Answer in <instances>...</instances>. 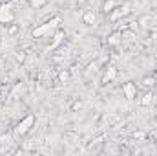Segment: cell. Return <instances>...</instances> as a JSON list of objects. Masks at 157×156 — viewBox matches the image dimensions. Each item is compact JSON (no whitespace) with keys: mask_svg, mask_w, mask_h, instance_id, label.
Here are the masks:
<instances>
[{"mask_svg":"<svg viewBox=\"0 0 157 156\" xmlns=\"http://www.w3.org/2000/svg\"><path fill=\"white\" fill-rule=\"evenodd\" d=\"M133 138H137V140H144V138H146V134H144V132H141V130H137V132H133Z\"/></svg>","mask_w":157,"mask_h":156,"instance_id":"cell-17","label":"cell"},{"mask_svg":"<svg viewBox=\"0 0 157 156\" xmlns=\"http://www.w3.org/2000/svg\"><path fill=\"white\" fill-rule=\"evenodd\" d=\"M60 26V17H53L51 20H48V22H44V24H40L37 26L35 30H33V39H40V37H44V35H48V33H51L53 30H57Z\"/></svg>","mask_w":157,"mask_h":156,"instance_id":"cell-1","label":"cell"},{"mask_svg":"<svg viewBox=\"0 0 157 156\" xmlns=\"http://www.w3.org/2000/svg\"><path fill=\"white\" fill-rule=\"evenodd\" d=\"M115 77H117V68H115V66H110V68H108V72H106V76H104V79H102V81H104V83H110V81H113Z\"/></svg>","mask_w":157,"mask_h":156,"instance_id":"cell-10","label":"cell"},{"mask_svg":"<svg viewBox=\"0 0 157 156\" xmlns=\"http://www.w3.org/2000/svg\"><path fill=\"white\" fill-rule=\"evenodd\" d=\"M122 94H124L126 99H133V97L137 96V86H135L132 81H128V83L122 84Z\"/></svg>","mask_w":157,"mask_h":156,"instance_id":"cell-5","label":"cell"},{"mask_svg":"<svg viewBox=\"0 0 157 156\" xmlns=\"http://www.w3.org/2000/svg\"><path fill=\"white\" fill-rule=\"evenodd\" d=\"M35 125V116L33 114H28V116H24L20 121H18V125L15 127V134L17 136H24V134H28L29 132V129Z\"/></svg>","mask_w":157,"mask_h":156,"instance_id":"cell-2","label":"cell"},{"mask_svg":"<svg viewBox=\"0 0 157 156\" xmlns=\"http://www.w3.org/2000/svg\"><path fill=\"white\" fill-rule=\"evenodd\" d=\"M11 7H13V4H2L0 6V24H11L13 22V11H11Z\"/></svg>","mask_w":157,"mask_h":156,"instance_id":"cell-3","label":"cell"},{"mask_svg":"<svg viewBox=\"0 0 157 156\" xmlns=\"http://www.w3.org/2000/svg\"><path fill=\"white\" fill-rule=\"evenodd\" d=\"M24 59H26V53H24V51H18V55H17V61H18V63H22Z\"/></svg>","mask_w":157,"mask_h":156,"instance_id":"cell-19","label":"cell"},{"mask_svg":"<svg viewBox=\"0 0 157 156\" xmlns=\"http://www.w3.org/2000/svg\"><path fill=\"white\" fill-rule=\"evenodd\" d=\"M9 140H11V134H2L0 136V143H7Z\"/></svg>","mask_w":157,"mask_h":156,"instance_id":"cell-18","label":"cell"},{"mask_svg":"<svg viewBox=\"0 0 157 156\" xmlns=\"http://www.w3.org/2000/svg\"><path fill=\"white\" fill-rule=\"evenodd\" d=\"M70 79H71V74L68 70H60L59 72V83H68Z\"/></svg>","mask_w":157,"mask_h":156,"instance_id":"cell-12","label":"cell"},{"mask_svg":"<svg viewBox=\"0 0 157 156\" xmlns=\"http://www.w3.org/2000/svg\"><path fill=\"white\" fill-rule=\"evenodd\" d=\"M82 22H84L86 26H93V24L97 22V15H95V11H93V9L84 11V15H82Z\"/></svg>","mask_w":157,"mask_h":156,"instance_id":"cell-6","label":"cell"},{"mask_svg":"<svg viewBox=\"0 0 157 156\" xmlns=\"http://www.w3.org/2000/svg\"><path fill=\"white\" fill-rule=\"evenodd\" d=\"M64 37H66V35H64V31H60V30H59V31L55 33V37H53V44L49 46V50H55V48H57V46L64 40Z\"/></svg>","mask_w":157,"mask_h":156,"instance_id":"cell-8","label":"cell"},{"mask_svg":"<svg viewBox=\"0 0 157 156\" xmlns=\"http://www.w3.org/2000/svg\"><path fill=\"white\" fill-rule=\"evenodd\" d=\"M46 2H48V0H29V7H33V9H40Z\"/></svg>","mask_w":157,"mask_h":156,"instance_id":"cell-13","label":"cell"},{"mask_svg":"<svg viewBox=\"0 0 157 156\" xmlns=\"http://www.w3.org/2000/svg\"><path fill=\"white\" fill-rule=\"evenodd\" d=\"M82 109H84V103H82L80 99H77V101L71 105V110H73V112H78V110H82Z\"/></svg>","mask_w":157,"mask_h":156,"instance_id":"cell-15","label":"cell"},{"mask_svg":"<svg viewBox=\"0 0 157 156\" xmlns=\"http://www.w3.org/2000/svg\"><path fill=\"white\" fill-rule=\"evenodd\" d=\"M18 30H20V28H18V24H13V22H11V24L7 26V35H11V37H13V35H17V33H18Z\"/></svg>","mask_w":157,"mask_h":156,"instance_id":"cell-14","label":"cell"},{"mask_svg":"<svg viewBox=\"0 0 157 156\" xmlns=\"http://www.w3.org/2000/svg\"><path fill=\"white\" fill-rule=\"evenodd\" d=\"M154 101H155V96H154V92H146V94L141 97V105H144V107L152 105Z\"/></svg>","mask_w":157,"mask_h":156,"instance_id":"cell-7","label":"cell"},{"mask_svg":"<svg viewBox=\"0 0 157 156\" xmlns=\"http://www.w3.org/2000/svg\"><path fill=\"white\" fill-rule=\"evenodd\" d=\"M121 37H122V33H113V35L110 37V44H117Z\"/></svg>","mask_w":157,"mask_h":156,"instance_id":"cell-16","label":"cell"},{"mask_svg":"<svg viewBox=\"0 0 157 156\" xmlns=\"http://www.w3.org/2000/svg\"><path fill=\"white\" fill-rule=\"evenodd\" d=\"M132 13V9H130V4H124V6H117L112 13H110V18L112 20H119V18H122V17H128Z\"/></svg>","mask_w":157,"mask_h":156,"instance_id":"cell-4","label":"cell"},{"mask_svg":"<svg viewBox=\"0 0 157 156\" xmlns=\"http://www.w3.org/2000/svg\"><path fill=\"white\" fill-rule=\"evenodd\" d=\"M115 7H117V2H115V0H106V2L102 4V11H104L106 15H108V13H112Z\"/></svg>","mask_w":157,"mask_h":156,"instance_id":"cell-9","label":"cell"},{"mask_svg":"<svg viewBox=\"0 0 157 156\" xmlns=\"http://www.w3.org/2000/svg\"><path fill=\"white\" fill-rule=\"evenodd\" d=\"M141 84H143L144 88H154V86H155V77H150V76H148V77H144L141 81Z\"/></svg>","mask_w":157,"mask_h":156,"instance_id":"cell-11","label":"cell"},{"mask_svg":"<svg viewBox=\"0 0 157 156\" xmlns=\"http://www.w3.org/2000/svg\"><path fill=\"white\" fill-rule=\"evenodd\" d=\"M2 42H4V39H2V37H0V46H2Z\"/></svg>","mask_w":157,"mask_h":156,"instance_id":"cell-20","label":"cell"}]
</instances>
